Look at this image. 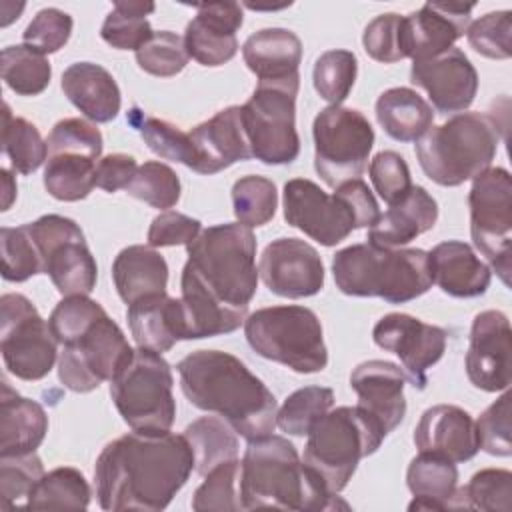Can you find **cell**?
Masks as SVG:
<instances>
[{
    "label": "cell",
    "mask_w": 512,
    "mask_h": 512,
    "mask_svg": "<svg viewBox=\"0 0 512 512\" xmlns=\"http://www.w3.org/2000/svg\"><path fill=\"white\" fill-rule=\"evenodd\" d=\"M194 470L184 434L128 432L108 442L94 466L102 510H164Z\"/></svg>",
    "instance_id": "1"
},
{
    "label": "cell",
    "mask_w": 512,
    "mask_h": 512,
    "mask_svg": "<svg viewBox=\"0 0 512 512\" xmlns=\"http://www.w3.org/2000/svg\"><path fill=\"white\" fill-rule=\"evenodd\" d=\"M186 400L224 418L244 440H260L276 428L278 402L242 360L220 350H196L178 362Z\"/></svg>",
    "instance_id": "2"
},
{
    "label": "cell",
    "mask_w": 512,
    "mask_h": 512,
    "mask_svg": "<svg viewBox=\"0 0 512 512\" xmlns=\"http://www.w3.org/2000/svg\"><path fill=\"white\" fill-rule=\"evenodd\" d=\"M242 510L280 508L318 512L338 506L320 480L300 460L296 446L284 436H264L248 442L240 462Z\"/></svg>",
    "instance_id": "3"
},
{
    "label": "cell",
    "mask_w": 512,
    "mask_h": 512,
    "mask_svg": "<svg viewBox=\"0 0 512 512\" xmlns=\"http://www.w3.org/2000/svg\"><path fill=\"white\" fill-rule=\"evenodd\" d=\"M338 290L348 296H376L404 304L432 288L428 252L420 248H382L370 242L352 244L332 258Z\"/></svg>",
    "instance_id": "4"
},
{
    "label": "cell",
    "mask_w": 512,
    "mask_h": 512,
    "mask_svg": "<svg viewBox=\"0 0 512 512\" xmlns=\"http://www.w3.org/2000/svg\"><path fill=\"white\" fill-rule=\"evenodd\" d=\"M302 462L330 496H338L354 476L358 462L374 454L388 436L364 408H330L306 434Z\"/></svg>",
    "instance_id": "5"
},
{
    "label": "cell",
    "mask_w": 512,
    "mask_h": 512,
    "mask_svg": "<svg viewBox=\"0 0 512 512\" xmlns=\"http://www.w3.org/2000/svg\"><path fill=\"white\" fill-rule=\"evenodd\" d=\"M500 126L494 116L460 112L448 122L432 126L414 152L424 174L440 186H460L490 168L498 144Z\"/></svg>",
    "instance_id": "6"
},
{
    "label": "cell",
    "mask_w": 512,
    "mask_h": 512,
    "mask_svg": "<svg viewBox=\"0 0 512 512\" xmlns=\"http://www.w3.org/2000/svg\"><path fill=\"white\" fill-rule=\"evenodd\" d=\"M186 252V264L218 300L232 308H248L258 286L252 228L240 222L204 228L186 246Z\"/></svg>",
    "instance_id": "7"
},
{
    "label": "cell",
    "mask_w": 512,
    "mask_h": 512,
    "mask_svg": "<svg viewBox=\"0 0 512 512\" xmlns=\"http://www.w3.org/2000/svg\"><path fill=\"white\" fill-rule=\"evenodd\" d=\"M244 334L250 348L298 374L322 372L328 364L322 324L306 306H270L246 316Z\"/></svg>",
    "instance_id": "8"
},
{
    "label": "cell",
    "mask_w": 512,
    "mask_h": 512,
    "mask_svg": "<svg viewBox=\"0 0 512 512\" xmlns=\"http://www.w3.org/2000/svg\"><path fill=\"white\" fill-rule=\"evenodd\" d=\"M172 386V368L162 354L138 348L110 380V396L132 430L158 434L168 432L176 418Z\"/></svg>",
    "instance_id": "9"
},
{
    "label": "cell",
    "mask_w": 512,
    "mask_h": 512,
    "mask_svg": "<svg viewBox=\"0 0 512 512\" xmlns=\"http://www.w3.org/2000/svg\"><path fill=\"white\" fill-rule=\"evenodd\" d=\"M300 82H258L242 104V124L252 158L270 164H290L300 154L296 130V94Z\"/></svg>",
    "instance_id": "10"
},
{
    "label": "cell",
    "mask_w": 512,
    "mask_h": 512,
    "mask_svg": "<svg viewBox=\"0 0 512 512\" xmlns=\"http://www.w3.org/2000/svg\"><path fill=\"white\" fill-rule=\"evenodd\" d=\"M314 168L330 188L360 178L374 146V128L354 108L328 106L312 124Z\"/></svg>",
    "instance_id": "11"
},
{
    "label": "cell",
    "mask_w": 512,
    "mask_h": 512,
    "mask_svg": "<svg viewBox=\"0 0 512 512\" xmlns=\"http://www.w3.org/2000/svg\"><path fill=\"white\" fill-rule=\"evenodd\" d=\"M470 236L498 278L510 286L512 266V180L506 168H488L468 192Z\"/></svg>",
    "instance_id": "12"
},
{
    "label": "cell",
    "mask_w": 512,
    "mask_h": 512,
    "mask_svg": "<svg viewBox=\"0 0 512 512\" xmlns=\"http://www.w3.org/2000/svg\"><path fill=\"white\" fill-rule=\"evenodd\" d=\"M0 352L6 370L26 382L42 380L56 362L58 340L24 294L0 298Z\"/></svg>",
    "instance_id": "13"
},
{
    "label": "cell",
    "mask_w": 512,
    "mask_h": 512,
    "mask_svg": "<svg viewBox=\"0 0 512 512\" xmlns=\"http://www.w3.org/2000/svg\"><path fill=\"white\" fill-rule=\"evenodd\" d=\"M122 328L106 314L96 320L78 340L66 344L58 358V378L72 392H92L132 358Z\"/></svg>",
    "instance_id": "14"
},
{
    "label": "cell",
    "mask_w": 512,
    "mask_h": 512,
    "mask_svg": "<svg viewBox=\"0 0 512 512\" xmlns=\"http://www.w3.org/2000/svg\"><path fill=\"white\" fill-rule=\"evenodd\" d=\"M284 218L322 246L346 240L358 222L350 206L336 192L326 194L308 178H292L284 184Z\"/></svg>",
    "instance_id": "15"
},
{
    "label": "cell",
    "mask_w": 512,
    "mask_h": 512,
    "mask_svg": "<svg viewBox=\"0 0 512 512\" xmlns=\"http://www.w3.org/2000/svg\"><path fill=\"white\" fill-rule=\"evenodd\" d=\"M374 344L400 358L406 378L414 388L424 390L428 370L446 350V330L426 324L416 316L392 312L382 316L372 328Z\"/></svg>",
    "instance_id": "16"
},
{
    "label": "cell",
    "mask_w": 512,
    "mask_h": 512,
    "mask_svg": "<svg viewBox=\"0 0 512 512\" xmlns=\"http://www.w3.org/2000/svg\"><path fill=\"white\" fill-rule=\"evenodd\" d=\"M258 276L282 298H308L324 288V264L314 246L300 238L272 240L258 262Z\"/></svg>",
    "instance_id": "17"
},
{
    "label": "cell",
    "mask_w": 512,
    "mask_h": 512,
    "mask_svg": "<svg viewBox=\"0 0 512 512\" xmlns=\"http://www.w3.org/2000/svg\"><path fill=\"white\" fill-rule=\"evenodd\" d=\"M474 4L426 2L402 16V52L412 62L430 60L454 46L470 26Z\"/></svg>",
    "instance_id": "18"
},
{
    "label": "cell",
    "mask_w": 512,
    "mask_h": 512,
    "mask_svg": "<svg viewBox=\"0 0 512 512\" xmlns=\"http://www.w3.org/2000/svg\"><path fill=\"white\" fill-rule=\"evenodd\" d=\"M510 322L500 310L474 316L466 352V374L472 386L484 392H502L510 386Z\"/></svg>",
    "instance_id": "19"
},
{
    "label": "cell",
    "mask_w": 512,
    "mask_h": 512,
    "mask_svg": "<svg viewBox=\"0 0 512 512\" xmlns=\"http://www.w3.org/2000/svg\"><path fill=\"white\" fill-rule=\"evenodd\" d=\"M410 82L422 88L442 114L464 112L478 92L476 68L456 46L430 60L412 62Z\"/></svg>",
    "instance_id": "20"
},
{
    "label": "cell",
    "mask_w": 512,
    "mask_h": 512,
    "mask_svg": "<svg viewBox=\"0 0 512 512\" xmlns=\"http://www.w3.org/2000/svg\"><path fill=\"white\" fill-rule=\"evenodd\" d=\"M196 16L186 24L184 46L190 58L202 66H222L238 52L236 32L244 22L238 2L196 4Z\"/></svg>",
    "instance_id": "21"
},
{
    "label": "cell",
    "mask_w": 512,
    "mask_h": 512,
    "mask_svg": "<svg viewBox=\"0 0 512 512\" xmlns=\"http://www.w3.org/2000/svg\"><path fill=\"white\" fill-rule=\"evenodd\" d=\"M196 152L194 172L216 174L236 162L250 160L252 150L242 124V108L228 106L190 130Z\"/></svg>",
    "instance_id": "22"
},
{
    "label": "cell",
    "mask_w": 512,
    "mask_h": 512,
    "mask_svg": "<svg viewBox=\"0 0 512 512\" xmlns=\"http://www.w3.org/2000/svg\"><path fill=\"white\" fill-rule=\"evenodd\" d=\"M406 374L388 360H366L350 374V386L358 394V406L372 414L390 434L406 416Z\"/></svg>",
    "instance_id": "23"
},
{
    "label": "cell",
    "mask_w": 512,
    "mask_h": 512,
    "mask_svg": "<svg viewBox=\"0 0 512 512\" xmlns=\"http://www.w3.org/2000/svg\"><path fill=\"white\" fill-rule=\"evenodd\" d=\"M414 444L418 452L452 462H466L480 450L472 416L454 404H436L424 410L414 428Z\"/></svg>",
    "instance_id": "24"
},
{
    "label": "cell",
    "mask_w": 512,
    "mask_h": 512,
    "mask_svg": "<svg viewBox=\"0 0 512 512\" xmlns=\"http://www.w3.org/2000/svg\"><path fill=\"white\" fill-rule=\"evenodd\" d=\"M180 304L184 316L186 340H200L220 334H230L238 330L246 316L248 308H232L218 300L196 276L190 264H184L180 278Z\"/></svg>",
    "instance_id": "25"
},
{
    "label": "cell",
    "mask_w": 512,
    "mask_h": 512,
    "mask_svg": "<svg viewBox=\"0 0 512 512\" xmlns=\"http://www.w3.org/2000/svg\"><path fill=\"white\" fill-rule=\"evenodd\" d=\"M432 282L454 298L482 296L492 280L488 264H484L470 244L446 240L428 252Z\"/></svg>",
    "instance_id": "26"
},
{
    "label": "cell",
    "mask_w": 512,
    "mask_h": 512,
    "mask_svg": "<svg viewBox=\"0 0 512 512\" xmlns=\"http://www.w3.org/2000/svg\"><path fill=\"white\" fill-rule=\"evenodd\" d=\"M126 318L138 348L162 354L178 340H186L180 298H172L166 292L150 294L128 304Z\"/></svg>",
    "instance_id": "27"
},
{
    "label": "cell",
    "mask_w": 512,
    "mask_h": 512,
    "mask_svg": "<svg viewBox=\"0 0 512 512\" xmlns=\"http://www.w3.org/2000/svg\"><path fill=\"white\" fill-rule=\"evenodd\" d=\"M242 58L258 82H300V38L286 28H262L242 44Z\"/></svg>",
    "instance_id": "28"
},
{
    "label": "cell",
    "mask_w": 512,
    "mask_h": 512,
    "mask_svg": "<svg viewBox=\"0 0 512 512\" xmlns=\"http://www.w3.org/2000/svg\"><path fill=\"white\" fill-rule=\"evenodd\" d=\"M436 220L438 204L432 194L422 186H412L402 200L390 204L368 228V242L382 248H398L432 230Z\"/></svg>",
    "instance_id": "29"
},
{
    "label": "cell",
    "mask_w": 512,
    "mask_h": 512,
    "mask_svg": "<svg viewBox=\"0 0 512 512\" xmlns=\"http://www.w3.org/2000/svg\"><path fill=\"white\" fill-rule=\"evenodd\" d=\"M64 96L92 122L104 124L118 116L122 94L114 76L94 62H74L62 72Z\"/></svg>",
    "instance_id": "30"
},
{
    "label": "cell",
    "mask_w": 512,
    "mask_h": 512,
    "mask_svg": "<svg viewBox=\"0 0 512 512\" xmlns=\"http://www.w3.org/2000/svg\"><path fill=\"white\" fill-rule=\"evenodd\" d=\"M46 432V410L36 400L20 396L4 380L0 396V456L36 452Z\"/></svg>",
    "instance_id": "31"
},
{
    "label": "cell",
    "mask_w": 512,
    "mask_h": 512,
    "mask_svg": "<svg viewBox=\"0 0 512 512\" xmlns=\"http://www.w3.org/2000/svg\"><path fill=\"white\" fill-rule=\"evenodd\" d=\"M112 280L118 296L132 304L144 296L166 292L168 264L152 246L132 244L114 258Z\"/></svg>",
    "instance_id": "32"
},
{
    "label": "cell",
    "mask_w": 512,
    "mask_h": 512,
    "mask_svg": "<svg viewBox=\"0 0 512 512\" xmlns=\"http://www.w3.org/2000/svg\"><path fill=\"white\" fill-rule=\"evenodd\" d=\"M376 120L398 142L420 140L434 122L432 106L412 88H388L376 100Z\"/></svg>",
    "instance_id": "33"
},
{
    "label": "cell",
    "mask_w": 512,
    "mask_h": 512,
    "mask_svg": "<svg viewBox=\"0 0 512 512\" xmlns=\"http://www.w3.org/2000/svg\"><path fill=\"white\" fill-rule=\"evenodd\" d=\"M406 484L414 494L408 510H448V502L458 488L456 462L418 452L408 464Z\"/></svg>",
    "instance_id": "34"
},
{
    "label": "cell",
    "mask_w": 512,
    "mask_h": 512,
    "mask_svg": "<svg viewBox=\"0 0 512 512\" xmlns=\"http://www.w3.org/2000/svg\"><path fill=\"white\" fill-rule=\"evenodd\" d=\"M44 274L62 296H88L96 286L98 266L84 234L58 244L46 258Z\"/></svg>",
    "instance_id": "35"
},
{
    "label": "cell",
    "mask_w": 512,
    "mask_h": 512,
    "mask_svg": "<svg viewBox=\"0 0 512 512\" xmlns=\"http://www.w3.org/2000/svg\"><path fill=\"white\" fill-rule=\"evenodd\" d=\"M98 160L78 150L48 152L42 176L46 192L62 202L84 200L96 186Z\"/></svg>",
    "instance_id": "36"
},
{
    "label": "cell",
    "mask_w": 512,
    "mask_h": 512,
    "mask_svg": "<svg viewBox=\"0 0 512 512\" xmlns=\"http://www.w3.org/2000/svg\"><path fill=\"white\" fill-rule=\"evenodd\" d=\"M194 454V470L206 476L214 466L238 458L236 430L218 416H202L184 428Z\"/></svg>",
    "instance_id": "37"
},
{
    "label": "cell",
    "mask_w": 512,
    "mask_h": 512,
    "mask_svg": "<svg viewBox=\"0 0 512 512\" xmlns=\"http://www.w3.org/2000/svg\"><path fill=\"white\" fill-rule=\"evenodd\" d=\"M90 496L92 494L86 476L72 466H60L40 478L24 506L40 510H86Z\"/></svg>",
    "instance_id": "38"
},
{
    "label": "cell",
    "mask_w": 512,
    "mask_h": 512,
    "mask_svg": "<svg viewBox=\"0 0 512 512\" xmlns=\"http://www.w3.org/2000/svg\"><path fill=\"white\" fill-rule=\"evenodd\" d=\"M512 506V472L502 468H484L468 484L456 488L448 510H500Z\"/></svg>",
    "instance_id": "39"
},
{
    "label": "cell",
    "mask_w": 512,
    "mask_h": 512,
    "mask_svg": "<svg viewBox=\"0 0 512 512\" xmlns=\"http://www.w3.org/2000/svg\"><path fill=\"white\" fill-rule=\"evenodd\" d=\"M2 80L18 96H38L42 94L52 78V66L46 54L26 46H6L2 50Z\"/></svg>",
    "instance_id": "40"
},
{
    "label": "cell",
    "mask_w": 512,
    "mask_h": 512,
    "mask_svg": "<svg viewBox=\"0 0 512 512\" xmlns=\"http://www.w3.org/2000/svg\"><path fill=\"white\" fill-rule=\"evenodd\" d=\"M2 150L12 170L24 176L36 172L48 158V146L38 128L26 118L14 116L8 104H4L2 112Z\"/></svg>",
    "instance_id": "41"
},
{
    "label": "cell",
    "mask_w": 512,
    "mask_h": 512,
    "mask_svg": "<svg viewBox=\"0 0 512 512\" xmlns=\"http://www.w3.org/2000/svg\"><path fill=\"white\" fill-rule=\"evenodd\" d=\"M128 122L140 132L142 140L154 154H158L164 160L180 162L190 170H194L196 152H194L190 132L180 130L168 120L144 116L138 108H132L128 112Z\"/></svg>",
    "instance_id": "42"
},
{
    "label": "cell",
    "mask_w": 512,
    "mask_h": 512,
    "mask_svg": "<svg viewBox=\"0 0 512 512\" xmlns=\"http://www.w3.org/2000/svg\"><path fill=\"white\" fill-rule=\"evenodd\" d=\"M156 6L152 2H114L100 28L102 40L116 50H138L154 34L146 20Z\"/></svg>",
    "instance_id": "43"
},
{
    "label": "cell",
    "mask_w": 512,
    "mask_h": 512,
    "mask_svg": "<svg viewBox=\"0 0 512 512\" xmlns=\"http://www.w3.org/2000/svg\"><path fill=\"white\" fill-rule=\"evenodd\" d=\"M234 216L248 228L268 224L278 208V192L272 180L264 176H242L232 186Z\"/></svg>",
    "instance_id": "44"
},
{
    "label": "cell",
    "mask_w": 512,
    "mask_h": 512,
    "mask_svg": "<svg viewBox=\"0 0 512 512\" xmlns=\"http://www.w3.org/2000/svg\"><path fill=\"white\" fill-rule=\"evenodd\" d=\"M334 392L324 386H306L292 392L276 414V426L292 436H306L332 408Z\"/></svg>",
    "instance_id": "45"
},
{
    "label": "cell",
    "mask_w": 512,
    "mask_h": 512,
    "mask_svg": "<svg viewBox=\"0 0 512 512\" xmlns=\"http://www.w3.org/2000/svg\"><path fill=\"white\" fill-rule=\"evenodd\" d=\"M358 74V60L350 50H326L318 56L312 70V82L322 100L330 106H340Z\"/></svg>",
    "instance_id": "46"
},
{
    "label": "cell",
    "mask_w": 512,
    "mask_h": 512,
    "mask_svg": "<svg viewBox=\"0 0 512 512\" xmlns=\"http://www.w3.org/2000/svg\"><path fill=\"white\" fill-rule=\"evenodd\" d=\"M124 192L136 200H142L158 210H168L180 200V178L178 174L156 160H148L138 166L136 174L124 188Z\"/></svg>",
    "instance_id": "47"
},
{
    "label": "cell",
    "mask_w": 512,
    "mask_h": 512,
    "mask_svg": "<svg viewBox=\"0 0 512 512\" xmlns=\"http://www.w3.org/2000/svg\"><path fill=\"white\" fill-rule=\"evenodd\" d=\"M192 496V510H242L240 460H226L214 466Z\"/></svg>",
    "instance_id": "48"
},
{
    "label": "cell",
    "mask_w": 512,
    "mask_h": 512,
    "mask_svg": "<svg viewBox=\"0 0 512 512\" xmlns=\"http://www.w3.org/2000/svg\"><path fill=\"white\" fill-rule=\"evenodd\" d=\"M2 278L8 282H24L36 274H44L42 258L28 232V226H4L0 230Z\"/></svg>",
    "instance_id": "49"
},
{
    "label": "cell",
    "mask_w": 512,
    "mask_h": 512,
    "mask_svg": "<svg viewBox=\"0 0 512 512\" xmlns=\"http://www.w3.org/2000/svg\"><path fill=\"white\" fill-rule=\"evenodd\" d=\"M188 52L184 46V38L170 32V30H160L150 36L138 50H136V62L140 70L168 78L176 76L178 72L184 70L188 64Z\"/></svg>",
    "instance_id": "50"
},
{
    "label": "cell",
    "mask_w": 512,
    "mask_h": 512,
    "mask_svg": "<svg viewBox=\"0 0 512 512\" xmlns=\"http://www.w3.org/2000/svg\"><path fill=\"white\" fill-rule=\"evenodd\" d=\"M106 316V310L88 296H64L52 310L48 324L58 340L66 346L78 340L96 320Z\"/></svg>",
    "instance_id": "51"
},
{
    "label": "cell",
    "mask_w": 512,
    "mask_h": 512,
    "mask_svg": "<svg viewBox=\"0 0 512 512\" xmlns=\"http://www.w3.org/2000/svg\"><path fill=\"white\" fill-rule=\"evenodd\" d=\"M44 474L42 460L36 452L0 456L2 508H16L22 498L30 496Z\"/></svg>",
    "instance_id": "52"
},
{
    "label": "cell",
    "mask_w": 512,
    "mask_h": 512,
    "mask_svg": "<svg viewBox=\"0 0 512 512\" xmlns=\"http://www.w3.org/2000/svg\"><path fill=\"white\" fill-rule=\"evenodd\" d=\"M468 44L484 58L506 60L512 56V12H488L470 22L466 30Z\"/></svg>",
    "instance_id": "53"
},
{
    "label": "cell",
    "mask_w": 512,
    "mask_h": 512,
    "mask_svg": "<svg viewBox=\"0 0 512 512\" xmlns=\"http://www.w3.org/2000/svg\"><path fill=\"white\" fill-rule=\"evenodd\" d=\"M478 448L490 456H510L512 454V428H510V394H502L492 402L474 422Z\"/></svg>",
    "instance_id": "54"
},
{
    "label": "cell",
    "mask_w": 512,
    "mask_h": 512,
    "mask_svg": "<svg viewBox=\"0 0 512 512\" xmlns=\"http://www.w3.org/2000/svg\"><path fill=\"white\" fill-rule=\"evenodd\" d=\"M72 26L74 20L68 12L60 8H42L22 32V40L42 54H54L70 40Z\"/></svg>",
    "instance_id": "55"
},
{
    "label": "cell",
    "mask_w": 512,
    "mask_h": 512,
    "mask_svg": "<svg viewBox=\"0 0 512 512\" xmlns=\"http://www.w3.org/2000/svg\"><path fill=\"white\" fill-rule=\"evenodd\" d=\"M368 174H370L374 190L388 206L402 200L412 188L410 168H408L406 160L394 150L378 152L370 160Z\"/></svg>",
    "instance_id": "56"
},
{
    "label": "cell",
    "mask_w": 512,
    "mask_h": 512,
    "mask_svg": "<svg viewBox=\"0 0 512 512\" xmlns=\"http://www.w3.org/2000/svg\"><path fill=\"white\" fill-rule=\"evenodd\" d=\"M402 16L396 12H386L368 22L362 34V44L366 54L382 64H394L404 60L402 52Z\"/></svg>",
    "instance_id": "57"
},
{
    "label": "cell",
    "mask_w": 512,
    "mask_h": 512,
    "mask_svg": "<svg viewBox=\"0 0 512 512\" xmlns=\"http://www.w3.org/2000/svg\"><path fill=\"white\" fill-rule=\"evenodd\" d=\"M46 146H48V152L80 150L100 158L104 142H102L100 130L92 122L84 118H64L52 126L46 138Z\"/></svg>",
    "instance_id": "58"
},
{
    "label": "cell",
    "mask_w": 512,
    "mask_h": 512,
    "mask_svg": "<svg viewBox=\"0 0 512 512\" xmlns=\"http://www.w3.org/2000/svg\"><path fill=\"white\" fill-rule=\"evenodd\" d=\"M202 232V222L176 210L160 212L148 228V246H188Z\"/></svg>",
    "instance_id": "59"
},
{
    "label": "cell",
    "mask_w": 512,
    "mask_h": 512,
    "mask_svg": "<svg viewBox=\"0 0 512 512\" xmlns=\"http://www.w3.org/2000/svg\"><path fill=\"white\" fill-rule=\"evenodd\" d=\"M334 192L344 198V202L350 206V210L356 216L358 228H370L378 216V202L374 198V194L370 192L368 184L362 178H354V180H346L342 184H338L334 188Z\"/></svg>",
    "instance_id": "60"
},
{
    "label": "cell",
    "mask_w": 512,
    "mask_h": 512,
    "mask_svg": "<svg viewBox=\"0 0 512 512\" xmlns=\"http://www.w3.org/2000/svg\"><path fill=\"white\" fill-rule=\"evenodd\" d=\"M138 164L134 156L128 154H108L98 160L96 166V186L104 192H116L124 190L132 176L136 174Z\"/></svg>",
    "instance_id": "61"
},
{
    "label": "cell",
    "mask_w": 512,
    "mask_h": 512,
    "mask_svg": "<svg viewBox=\"0 0 512 512\" xmlns=\"http://www.w3.org/2000/svg\"><path fill=\"white\" fill-rule=\"evenodd\" d=\"M0 176H2V190H4L2 210L6 212V210L12 206L14 198H16V182H14L12 174H10V170H6V168H2V170H0Z\"/></svg>",
    "instance_id": "62"
}]
</instances>
